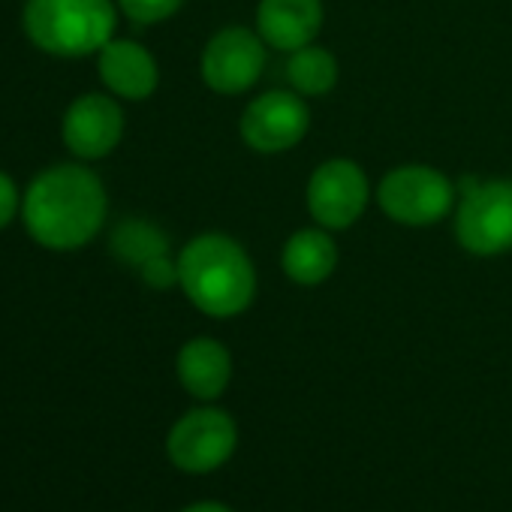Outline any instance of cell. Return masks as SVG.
Returning a JSON list of instances; mask_svg holds the SVG:
<instances>
[{
    "label": "cell",
    "mask_w": 512,
    "mask_h": 512,
    "mask_svg": "<svg viewBox=\"0 0 512 512\" xmlns=\"http://www.w3.org/2000/svg\"><path fill=\"white\" fill-rule=\"evenodd\" d=\"M22 217L37 244L49 250H79L106 220V190L100 178L82 166H55L28 187Z\"/></svg>",
    "instance_id": "obj_1"
},
{
    "label": "cell",
    "mask_w": 512,
    "mask_h": 512,
    "mask_svg": "<svg viewBox=\"0 0 512 512\" xmlns=\"http://www.w3.org/2000/svg\"><path fill=\"white\" fill-rule=\"evenodd\" d=\"M178 284L202 314L235 317L253 302L256 272L235 238L208 232L181 250Z\"/></svg>",
    "instance_id": "obj_2"
},
{
    "label": "cell",
    "mask_w": 512,
    "mask_h": 512,
    "mask_svg": "<svg viewBox=\"0 0 512 512\" xmlns=\"http://www.w3.org/2000/svg\"><path fill=\"white\" fill-rule=\"evenodd\" d=\"M112 0H28L25 31L31 43L58 58L100 52L115 34Z\"/></svg>",
    "instance_id": "obj_3"
},
{
    "label": "cell",
    "mask_w": 512,
    "mask_h": 512,
    "mask_svg": "<svg viewBox=\"0 0 512 512\" xmlns=\"http://www.w3.org/2000/svg\"><path fill=\"white\" fill-rule=\"evenodd\" d=\"M455 232L461 247L476 256L512 250V181H467Z\"/></svg>",
    "instance_id": "obj_4"
},
{
    "label": "cell",
    "mask_w": 512,
    "mask_h": 512,
    "mask_svg": "<svg viewBox=\"0 0 512 512\" xmlns=\"http://www.w3.org/2000/svg\"><path fill=\"white\" fill-rule=\"evenodd\" d=\"M377 202L404 226H431L449 214L455 190L449 178L431 166H398L380 181Z\"/></svg>",
    "instance_id": "obj_5"
},
{
    "label": "cell",
    "mask_w": 512,
    "mask_h": 512,
    "mask_svg": "<svg viewBox=\"0 0 512 512\" xmlns=\"http://www.w3.org/2000/svg\"><path fill=\"white\" fill-rule=\"evenodd\" d=\"M235 443L238 431L229 413L217 407H199L172 425L166 437V452L172 464L184 473H211L232 458Z\"/></svg>",
    "instance_id": "obj_6"
},
{
    "label": "cell",
    "mask_w": 512,
    "mask_h": 512,
    "mask_svg": "<svg viewBox=\"0 0 512 512\" xmlns=\"http://www.w3.org/2000/svg\"><path fill=\"white\" fill-rule=\"evenodd\" d=\"M311 127V112L299 94L269 91L256 97L241 115V136L260 154H281L296 148Z\"/></svg>",
    "instance_id": "obj_7"
},
{
    "label": "cell",
    "mask_w": 512,
    "mask_h": 512,
    "mask_svg": "<svg viewBox=\"0 0 512 512\" xmlns=\"http://www.w3.org/2000/svg\"><path fill=\"white\" fill-rule=\"evenodd\" d=\"M266 67V40L244 28L220 31L202 52V79L217 94H241L260 82Z\"/></svg>",
    "instance_id": "obj_8"
},
{
    "label": "cell",
    "mask_w": 512,
    "mask_h": 512,
    "mask_svg": "<svg viewBox=\"0 0 512 512\" xmlns=\"http://www.w3.org/2000/svg\"><path fill=\"white\" fill-rule=\"evenodd\" d=\"M368 205V178L353 160H329L308 181V208L326 229L353 226Z\"/></svg>",
    "instance_id": "obj_9"
},
{
    "label": "cell",
    "mask_w": 512,
    "mask_h": 512,
    "mask_svg": "<svg viewBox=\"0 0 512 512\" xmlns=\"http://www.w3.org/2000/svg\"><path fill=\"white\" fill-rule=\"evenodd\" d=\"M124 136V115L112 97L85 94L73 100L64 115V142L82 160H100L118 148Z\"/></svg>",
    "instance_id": "obj_10"
},
{
    "label": "cell",
    "mask_w": 512,
    "mask_h": 512,
    "mask_svg": "<svg viewBox=\"0 0 512 512\" xmlns=\"http://www.w3.org/2000/svg\"><path fill=\"white\" fill-rule=\"evenodd\" d=\"M260 37L281 52H299L314 43L323 25L320 0H260Z\"/></svg>",
    "instance_id": "obj_11"
},
{
    "label": "cell",
    "mask_w": 512,
    "mask_h": 512,
    "mask_svg": "<svg viewBox=\"0 0 512 512\" xmlns=\"http://www.w3.org/2000/svg\"><path fill=\"white\" fill-rule=\"evenodd\" d=\"M100 76L106 88L124 100L151 97L160 79L151 52L133 40H109L100 49Z\"/></svg>",
    "instance_id": "obj_12"
},
{
    "label": "cell",
    "mask_w": 512,
    "mask_h": 512,
    "mask_svg": "<svg viewBox=\"0 0 512 512\" xmlns=\"http://www.w3.org/2000/svg\"><path fill=\"white\" fill-rule=\"evenodd\" d=\"M232 377L229 350L214 338H193L178 353V380L181 386L202 401L217 398Z\"/></svg>",
    "instance_id": "obj_13"
},
{
    "label": "cell",
    "mask_w": 512,
    "mask_h": 512,
    "mask_svg": "<svg viewBox=\"0 0 512 512\" xmlns=\"http://www.w3.org/2000/svg\"><path fill=\"white\" fill-rule=\"evenodd\" d=\"M335 266H338V247L320 229H302L284 247V272L290 281L302 287L323 284L335 272Z\"/></svg>",
    "instance_id": "obj_14"
},
{
    "label": "cell",
    "mask_w": 512,
    "mask_h": 512,
    "mask_svg": "<svg viewBox=\"0 0 512 512\" xmlns=\"http://www.w3.org/2000/svg\"><path fill=\"white\" fill-rule=\"evenodd\" d=\"M287 79L299 94L323 97L338 82V61L320 46H305V49L293 52V58L287 64Z\"/></svg>",
    "instance_id": "obj_15"
},
{
    "label": "cell",
    "mask_w": 512,
    "mask_h": 512,
    "mask_svg": "<svg viewBox=\"0 0 512 512\" xmlns=\"http://www.w3.org/2000/svg\"><path fill=\"white\" fill-rule=\"evenodd\" d=\"M112 250L130 266H145L154 256L166 253V238L142 220H127L115 229Z\"/></svg>",
    "instance_id": "obj_16"
},
{
    "label": "cell",
    "mask_w": 512,
    "mask_h": 512,
    "mask_svg": "<svg viewBox=\"0 0 512 512\" xmlns=\"http://www.w3.org/2000/svg\"><path fill=\"white\" fill-rule=\"evenodd\" d=\"M118 4L127 13V19H133L139 25H154V22L175 16L184 0H118Z\"/></svg>",
    "instance_id": "obj_17"
},
{
    "label": "cell",
    "mask_w": 512,
    "mask_h": 512,
    "mask_svg": "<svg viewBox=\"0 0 512 512\" xmlns=\"http://www.w3.org/2000/svg\"><path fill=\"white\" fill-rule=\"evenodd\" d=\"M139 275L148 287L169 290L178 281V263H172L166 253H160V256H154V260H148L145 266H139Z\"/></svg>",
    "instance_id": "obj_18"
},
{
    "label": "cell",
    "mask_w": 512,
    "mask_h": 512,
    "mask_svg": "<svg viewBox=\"0 0 512 512\" xmlns=\"http://www.w3.org/2000/svg\"><path fill=\"white\" fill-rule=\"evenodd\" d=\"M19 205H22V196H19L16 181L7 172H0V229L10 226V220L16 217Z\"/></svg>",
    "instance_id": "obj_19"
},
{
    "label": "cell",
    "mask_w": 512,
    "mask_h": 512,
    "mask_svg": "<svg viewBox=\"0 0 512 512\" xmlns=\"http://www.w3.org/2000/svg\"><path fill=\"white\" fill-rule=\"evenodd\" d=\"M184 512H232L229 506H223V503H193V506H187Z\"/></svg>",
    "instance_id": "obj_20"
}]
</instances>
